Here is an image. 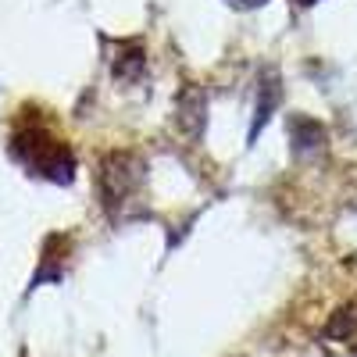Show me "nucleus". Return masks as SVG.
<instances>
[{
	"label": "nucleus",
	"instance_id": "39448f33",
	"mask_svg": "<svg viewBox=\"0 0 357 357\" xmlns=\"http://www.w3.org/2000/svg\"><path fill=\"white\" fill-rule=\"evenodd\" d=\"M289 136H293V143H296V151H318V146L325 143V132H321V126H314V122H307V118H293L289 122Z\"/></svg>",
	"mask_w": 357,
	"mask_h": 357
},
{
	"label": "nucleus",
	"instance_id": "20e7f679",
	"mask_svg": "<svg viewBox=\"0 0 357 357\" xmlns=\"http://www.w3.org/2000/svg\"><path fill=\"white\" fill-rule=\"evenodd\" d=\"M175 122H178V129H183L186 136H200V129H204V122H207V100H204V93H200V86H190L183 97L175 100Z\"/></svg>",
	"mask_w": 357,
	"mask_h": 357
},
{
	"label": "nucleus",
	"instance_id": "f03ea898",
	"mask_svg": "<svg viewBox=\"0 0 357 357\" xmlns=\"http://www.w3.org/2000/svg\"><path fill=\"white\" fill-rule=\"evenodd\" d=\"M143 158L132 154V151H111L104 154L100 161V172H97V190H100V200L107 211H114V207H122L132 200V193L143 186Z\"/></svg>",
	"mask_w": 357,
	"mask_h": 357
},
{
	"label": "nucleus",
	"instance_id": "423d86ee",
	"mask_svg": "<svg viewBox=\"0 0 357 357\" xmlns=\"http://www.w3.org/2000/svg\"><path fill=\"white\" fill-rule=\"evenodd\" d=\"M114 75L122 82H132L143 75V47L139 43H122V54L114 61Z\"/></svg>",
	"mask_w": 357,
	"mask_h": 357
},
{
	"label": "nucleus",
	"instance_id": "f257e3e1",
	"mask_svg": "<svg viewBox=\"0 0 357 357\" xmlns=\"http://www.w3.org/2000/svg\"><path fill=\"white\" fill-rule=\"evenodd\" d=\"M11 151L33 175H43V178H50V183H72V172H75L72 151L57 136H50L43 126L22 129L11 139Z\"/></svg>",
	"mask_w": 357,
	"mask_h": 357
},
{
	"label": "nucleus",
	"instance_id": "6e6552de",
	"mask_svg": "<svg viewBox=\"0 0 357 357\" xmlns=\"http://www.w3.org/2000/svg\"><path fill=\"white\" fill-rule=\"evenodd\" d=\"M229 4H240V8H257V4H264V0H229Z\"/></svg>",
	"mask_w": 357,
	"mask_h": 357
},
{
	"label": "nucleus",
	"instance_id": "0eeeda50",
	"mask_svg": "<svg viewBox=\"0 0 357 357\" xmlns=\"http://www.w3.org/2000/svg\"><path fill=\"white\" fill-rule=\"evenodd\" d=\"M279 97H282V89H279L275 75H268V82H261V104H257V118H254V132L250 136H257V129L268 122V114H272V107L279 104Z\"/></svg>",
	"mask_w": 357,
	"mask_h": 357
},
{
	"label": "nucleus",
	"instance_id": "7ed1b4c3",
	"mask_svg": "<svg viewBox=\"0 0 357 357\" xmlns=\"http://www.w3.org/2000/svg\"><path fill=\"white\" fill-rule=\"evenodd\" d=\"M321 343L333 357H357V301L329 314V321L321 329Z\"/></svg>",
	"mask_w": 357,
	"mask_h": 357
}]
</instances>
